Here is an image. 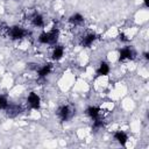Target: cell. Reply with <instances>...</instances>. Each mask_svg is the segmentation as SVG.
Instances as JSON below:
<instances>
[{
    "mask_svg": "<svg viewBox=\"0 0 149 149\" xmlns=\"http://www.w3.org/2000/svg\"><path fill=\"white\" fill-rule=\"evenodd\" d=\"M143 55H144V58H146V59H149V56H148L149 54H148V52H144Z\"/></svg>",
    "mask_w": 149,
    "mask_h": 149,
    "instance_id": "e0dca14e",
    "label": "cell"
},
{
    "mask_svg": "<svg viewBox=\"0 0 149 149\" xmlns=\"http://www.w3.org/2000/svg\"><path fill=\"white\" fill-rule=\"evenodd\" d=\"M86 114L91 118V119H98L99 118V114H100V108L99 107H95V106H90L86 108Z\"/></svg>",
    "mask_w": 149,
    "mask_h": 149,
    "instance_id": "8992f818",
    "label": "cell"
},
{
    "mask_svg": "<svg viewBox=\"0 0 149 149\" xmlns=\"http://www.w3.org/2000/svg\"><path fill=\"white\" fill-rule=\"evenodd\" d=\"M64 55V48L62 45H56L52 51V58L55 61H59Z\"/></svg>",
    "mask_w": 149,
    "mask_h": 149,
    "instance_id": "9c48e42d",
    "label": "cell"
},
{
    "mask_svg": "<svg viewBox=\"0 0 149 149\" xmlns=\"http://www.w3.org/2000/svg\"><path fill=\"white\" fill-rule=\"evenodd\" d=\"M108 73H109V65L106 62H101L97 70V74L98 76H107Z\"/></svg>",
    "mask_w": 149,
    "mask_h": 149,
    "instance_id": "ba28073f",
    "label": "cell"
},
{
    "mask_svg": "<svg viewBox=\"0 0 149 149\" xmlns=\"http://www.w3.org/2000/svg\"><path fill=\"white\" fill-rule=\"evenodd\" d=\"M38 42L42 44H49V31H43L38 36Z\"/></svg>",
    "mask_w": 149,
    "mask_h": 149,
    "instance_id": "5bb4252c",
    "label": "cell"
},
{
    "mask_svg": "<svg viewBox=\"0 0 149 149\" xmlns=\"http://www.w3.org/2000/svg\"><path fill=\"white\" fill-rule=\"evenodd\" d=\"M119 38H120V41H122V42H127V41H128V38H127V36H126L125 34H120V35H119Z\"/></svg>",
    "mask_w": 149,
    "mask_h": 149,
    "instance_id": "2e32d148",
    "label": "cell"
},
{
    "mask_svg": "<svg viewBox=\"0 0 149 149\" xmlns=\"http://www.w3.org/2000/svg\"><path fill=\"white\" fill-rule=\"evenodd\" d=\"M8 106V101L3 95H0V109H6Z\"/></svg>",
    "mask_w": 149,
    "mask_h": 149,
    "instance_id": "9a60e30c",
    "label": "cell"
},
{
    "mask_svg": "<svg viewBox=\"0 0 149 149\" xmlns=\"http://www.w3.org/2000/svg\"><path fill=\"white\" fill-rule=\"evenodd\" d=\"M58 36H59L58 29H52L51 31H49V44H56L58 41Z\"/></svg>",
    "mask_w": 149,
    "mask_h": 149,
    "instance_id": "8fae6325",
    "label": "cell"
},
{
    "mask_svg": "<svg viewBox=\"0 0 149 149\" xmlns=\"http://www.w3.org/2000/svg\"><path fill=\"white\" fill-rule=\"evenodd\" d=\"M114 139H115L121 146H126V143H127V141H128L127 134H126L125 132H122V130L115 132V133H114Z\"/></svg>",
    "mask_w": 149,
    "mask_h": 149,
    "instance_id": "5b68a950",
    "label": "cell"
},
{
    "mask_svg": "<svg viewBox=\"0 0 149 149\" xmlns=\"http://www.w3.org/2000/svg\"><path fill=\"white\" fill-rule=\"evenodd\" d=\"M31 22L35 27H43L44 26V20L42 17V15H40V14H35L31 19Z\"/></svg>",
    "mask_w": 149,
    "mask_h": 149,
    "instance_id": "7c38bea8",
    "label": "cell"
},
{
    "mask_svg": "<svg viewBox=\"0 0 149 149\" xmlns=\"http://www.w3.org/2000/svg\"><path fill=\"white\" fill-rule=\"evenodd\" d=\"M94 40H95V34H93V33H92V34H87V35H85V36L83 37L80 44H81L83 47L87 48V47H90V45L94 42Z\"/></svg>",
    "mask_w": 149,
    "mask_h": 149,
    "instance_id": "52a82bcc",
    "label": "cell"
},
{
    "mask_svg": "<svg viewBox=\"0 0 149 149\" xmlns=\"http://www.w3.org/2000/svg\"><path fill=\"white\" fill-rule=\"evenodd\" d=\"M50 71H51V64H45V65H43L42 68L38 69V77L44 78L50 73Z\"/></svg>",
    "mask_w": 149,
    "mask_h": 149,
    "instance_id": "30bf717a",
    "label": "cell"
},
{
    "mask_svg": "<svg viewBox=\"0 0 149 149\" xmlns=\"http://www.w3.org/2000/svg\"><path fill=\"white\" fill-rule=\"evenodd\" d=\"M134 55H135V52L133 51L132 48H129V47L122 48L119 52V61L121 62V61H125V59H133Z\"/></svg>",
    "mask_w": 149,
    "mask_h": 149,
    "instance_id": "277c9868",
    "label": "cell"
},
{
    "mask_svg": "<svg viewBox=\"0 0 149 149\" xmlns=\"http://www.w3.org/2000/svg\"><path fill=\"white\" fill-rule=\"evenodd\" d=\"M27 101L29 104V106L34 109H38L40 108V105H41V98L35 93V92H30L28 98H27Z\"/></svg>",
    "mask_w": 149,
    "mask_h": 149,
    "instance_id": "3957f363",
    "label": "cell"
},
{
    "mask_svg": "<svg viewBox=\"0 0 149 149\" xmlns=\"http://www.w3.org/2000/svg\"><path fill=\"white\" fill-rule=\"evenodd\" d=\"M143 2H144V5L148 7L149 6V0H143Z\"/></svg>",
    "mask_w": 149,
    "mask_h": 149,
    "instance_id": "ac0fdd59",
    "label": "cell"
},
{
    "mask_svg": "<svg viewBox=\"0 0 149 149\" xmlns=\"http://www.w3.org/2000/svg\"><path fill=\"white\" fill-rule=\"evenodd\" d=\"M57 114H58V116H59V119H61L62 121H66V120H69V119L72 116L73 112H72V109L70 108V106L64 105V106H61V107L58 108Z\"/></svg>",
    "mask_w": 149,
    "mask_h": 149,
    "instance_id": "7a4b0ae2",
    "label": "cell"
},
{
    "mask_svg": "<svg viewBox=\"0 0 149 149\" xmlns=\"http://www.w3.org/2000/svg\"><path fill=\"white\" fill-rule=\"evenodd\" d=\"M83 21H84V17H83V15L79 14V13H74V14H72V15L70 16V22H71V23L78 24V23H81Z\"/></svg>",
    "mask_w": 149,
    "mask_h": 149,
    "instance_id": "4fadbf2b",
    "label": "cell"
},
{
    "mask_svg": "<svg viewBox=\"0 0 149 149\" xmlns=\"http://www.w3.org/2000/svg\"><path fill=\"white\" fill-rule=\"evenodd\" d=\"M8 33H9V36H10L13 40H21V38H23V37L27 35V30H24L23 28H21V27H19V26L12 27V28L8 30Z\"/></svg>",
    "mask_w": 149,
    "mask_h": 149,
    "instance_id": "6da1fadb",
    "label": "cell"
}]
</instances>
